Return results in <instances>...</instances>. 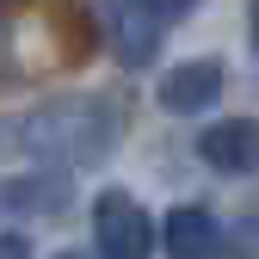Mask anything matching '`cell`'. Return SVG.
I'll list each match as a JSON object with an SVG mask.
<instances>
[{
	"mask_svg": "<svg viewBox=\"0 0 259 259\" xmlns=\"http://www.w3.org/2000/svg\"><path fill=\"white\" fill-rule=\"evenodd\" d=\"M25 148L37 160H56V167H99L117 148V111L105 99H93V93L44 99L25 117Z\"/></svg>",
	"mask_w": 259,
	"mask_h": 259,
	"instance_id": "6da1fadb",
	"label": "cell"
},
{
	"mask_svg": "<svg viewBox=\"0 0 259 259\" xmlns=\"http://www.w3.org/2000/svg\"><path fill=\"white\" fill-rule=\"evenodd\" d=\"M93 247H99V259H154L160 235L130 191H99V204H93Z\"/></svg>",
	"mask_w": 259,
	"mask_h": 259,
	"instance_id": "7a4b0ae2",
	"label": "cell"
},
{
	"mask_svg": "<svg viewBox=\"0 0 259 259\" xmlns=\"http://www.w3.org/2000/svg\"><path fill=\"white\" fill-rule=\"evenodd\" d=\"M198 154H204V167L216 173H259V123L253 117H229V123H210L204 136H198Z\"/></svg>",
	"mask_w": 259,
	"mask_h": 259,
	"instance_id": "3957f363",
	"label": "cell"
},
{
	"mask_svg": "<svg viewBox=\"0 0 259 259\" xmlns=\"http://www.w3.org/2000/svg\"><path fill=\"white\" fill-rule=\"evenodd\" d=\"M222 99V62L216 56H198V62H179V68L160 80V105L173 117H198Z\"/></svg>",
	"mask_w": 259,
	"mask_h": 259,
	"instance_id": "277c9868",
	"label": "cell"
},
{
	"mask_svg": "<svg viewBox=\"0 0 259 259\" xmlns=\"http://www.w3.org/2000/svg\"><path fill=\"white\" fill-rule=\"evenodd\" d=\"M160 247L167 259H222V222L204 204H179L160 222Z\"/></svg>",
	"mask_w": 259,
	"mask_h": 259,
	"instance_id": "5b68a950",
	"label": "cell"
},
{
	"mask_svg": "<svg viewBox=\"0 0 259 259\" xmlns=\"http://www.w3.org/2000/svg\"><path fill=\"white\" fill-rule=\"evenodd\" d=\"M105 19H111V50H117L123 68H148V62L160 56V31H167V25H154L148 13L123 7V0H111Z\"/></svg>",
	"mask_w": 259,
	"mask_h": 259,
	"instance_id": "8992f818",
	"label": "cell"
},
{
	"mask_svg": "<svg viewBox=\"0 0 259 259\" xmlns=\"http://www.w3.org/2000/svg\"><path fill=\"white\" fill-rule=\"evenodd\" d=\"M68 204V185L62 179H7L0 185V210H62Z\"/></svg>",
	"mask_w": 259,
	"mask_h": 259,
	"instance_id": "52a82bcc",
	"label": "cell"
},
{
	"mask_svg": "<svg viewBox=\"0 0 259 259\" xmlns=\"http://www.w3.org/2000/svg\"><path fill=\"white\" fill-rule=\"evenodd\" d=\"M123 7H136V13H148L154 25H173V19H185V13H198L204 0H123Z\"/></svg>",
	"mask_w": 259,
	"mask_h": 259,
	"instance_id": "ba28073f",
	"label": "cell"
},
{
	"mask_svg": "<svg viewBox=\"0 0 259 259\" xmlns=\"http://www.w3.org/2000/svg\"><path fill=\"white\" fill-rule=\"evenodd\" d=\"M0 259H31V247H25V235H0Z\"/></svg>",
	"mask_w": 259,
	"mask_h": 259,
	"instance_id": "9c48e42d",
	"label": "cell"
},
{
	"mask_svg": "<svg viewBox=\"0 0 259 259\" xmlns=\"http://www.w3.org/2000/svg\"><path fill=\"white\" fill-rule=\"evenodd\" d=\"M247 31H253V50H259V0H253V13H247Z\"/></svg>",
	"mask_w": 259,
	"mask_h": 259,
	"instance_id": "30bf717a",
	"label": "cell"
},
{
	"mask_svg": "<svg viewBox=\"0 0 259 259\" xmlns=\"http://www.w3.org/2000/svg\"><path fill=\"white\" fill-rule=\"evenodd\" d=\"M56 259H87V253H80V247H68V253H56Z\"/></svg>",
	"mask_w": 259,
	"mask_h": 259,
	"instance_id": "8fae6325",
	"label": "cell"
}]
</instances>
